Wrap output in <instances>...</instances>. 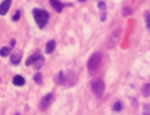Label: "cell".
<instances>
[{"instance_id": "6da1fadb", "label": "cell", "mask_w": 150, "mask_h": 115, "mask_svg": "<svg viewBox=\"0 0 150 115\" xmlns=\"http://www.w3.org/2000/svg\"><path fill=\"white\" fill-rule=\"evenodd\" d=\"M33 16H34V20L40 28H43L49 20V14L45 9H38V8L33 9Z\"/></svg>"}, {"instance_id": "7a4b0ae2", "label": "cell", "mask_w": 150, "mask_h": 115, "mask_svg": "<svg viewBox=\"0 0 150 115\" xmlns=\"http://www.w3.org/2000/svg\"><path fill=\"white\" fill-rule=\"evenodd\" d=\"M101 61H102V54L101 53H95L89 58L87 66H88V70L90 72V74H95L97 72V69L101 65Z\"/></svg>"}, {"instance_id": "3957f363", "label": "cell", "mask_w": 150, "mask_h": 115, "mask_svg": "<svg viewBox=\"0 0 150 115\" xmlns=\"http://www.w3.org/2000/svg\"><path fill=\"white\" fill-rule=\"evenodd\" d=\"M91 89H93V93L94 95L97 97V99H101L102 95H103V92H104V82L101 80V79H95L91 81Z\"/></svg>"}, {"instance_id": "277c9868", "label": "cell", "mask_w": 150, "mask_h": 115, "mask_svg": "<svg viewBox=\"0 0 150 115\" xmlns=\"http://www.w3.org/2000/svg\"><path fill=\"white\" fill-rule=\"evenodd\" d=\"M52 101H53V94H47L43 99H42V101H41V104H40V108L42 109V110H46L49 106H50V103H52Z\"/></svg>"}, {"instance_id": "5b68a950", "label": "cell", "mask_w": 150, "mask_h": 115, "mask_svg": "<svg viewBox=\"0 0 150 115\" xmlns=\"http://www.w3.org/2000/svg\"><path fill=\"white\" fill-rule=\"evenodd\" d=\"M11 4H12V0H4L2 1V4L0 5V14L1 15H5L8 12Z\"/></svg>"}, {"instance_id": "8992f818", "label": "cell", "mask_w": 150, "mask_h": 115, "mask_svg": "<svg viewBox=\"0 0 150 115\" xmlns=\"http://www.w3.org/2000/svg\"><path fill=\"white\" fill-rule=\"evenodd\" d=\"M98 9H100V13H101V21H104L107 19V8H105V4L100 1L98 5H97Z\"/></svg>"}, {"instance_id": "52a82bcc", "label": "cell", "mask_w": 150, "mask_h": 115, "mask_svg": "<svg viewBox=\"0 0 150 115\" xmlns=\"http://www.w3.org/2000/svg\"><path fill=\"white\" fill-rule=\"evenodd\" d=\"M21 58H22V54L20 52H16V53H13L11 55V62L13 65H18L20 61H21Z\"/></svg>"}, {"instance_id": "ba28073f", "label": "cell", "mask_w": 150, "mask_h": 115, "mask_svg": "<svg viewBox=\"0 0 150 115\" xmlns=\"http://www.w3.org/2000/svg\"><path fill=\"white\" fill-rule=\"evenodd\" d=\"M49 4H50V6H52L56 12H61L62 8H63V5H62L59 0H49Z\"/></svg>"}, {"instance_id": "9c48e42d", "label": "cell", "mask_w": 150, "mask_h": 115, "mask_svg": "<svg viewBox=\"0 0 150 115\" xmlns=\"http://www.w3.org/2000/svg\"><path fill=\"white\" fill-rule=\"evenodd\" d=\"M41 55H40V52H36V53H34L32 56H29L27 60H26V66H30V65H33L39 58H40Z\"/></svg>"}, {"instance_id": "30bf717a", "label": "cell", "mask_w": 150, "mask_h": 115, "mask_svg": "<svg viewBox=\"0 0 150 115\" xmlns=\"http://www.w3.org/2000/svg\"><path fill=\"white\" fill-rule=\"evenodd\" d=\"M55 81L59 83V84H66V81H67V79H66V76H64V74L62 73V72H60L56 76H55Z\"/></svg>"}, {"instance_id": "8fae6325", "label": "cell", "mask_w": 150, "mask_h": 115, "mask_svg": "<svg viewBox=\"0 0 150 115\" xmlns=\"http://www.w3.org/2000/svg\"><path fill=\"white\" fill-rule=\"evenodd\" d=\"M13 83L15 86H23L25 84V79L21 75H15L13 77Z\"/></svg>"}, {"instance_id": "7c38bea8", "label": "cell", "mask_w": 150, "mask_h": 115, "mask_svg": "<svg viewBox=\"0 0 150 115\" xmlns=\"http://www.w3.org/2000/svg\"><path fill=\"white\" fill-rule=\"evenodd\" d=\"M54 49H55V41H54V40L48 41L47 45H46V52H47L48 54H50V53H53Z\"/></svg>"}, {"instance_id": "4fadbf2b", "label": "cell", "mask_w": 150, "mask_h": 115, "mask_svg": "<svg viewBox=\"0 0 150 115\" xmlns=\"http://www.w3.org/2000/svg\"><path fill=\"white\" fill-rule=\"evenodd\" d=\"M142 94L144 97H149L150 96V83H145L142 87Z\"/></svg>"}, {"instance_id": "5bb4252c", "label": "cell", "mask_w": 150, "mask_h": 115, "mask_svg": "<svg viewBox=\"0 0 150 115\" xmlns=\"http://www.w3.org/2000/svg\"><path fill=\"white\" fill-rule=\"evenodd\" d=\"M43 62H45V60H43V58L42 56H40L34 63H33V66H34V68L35 69H40L41 67H42V65H43Z\"/></svg>"}, {"instance_id": "9a60e30c", "label": "cell", "mask_w": 150, "mask_h": 115, "mask_svg": "<svg viewBox=\"0 0 150 115\" xmlns=\"http://www.w3.org/2000/svg\"><path fill=\"white\" fill-rule=\"evenodd\" d=\"M9 53H11V48L9 47H2L0 49V55L1 56H7Z\"/></svg>"}, {"instance_id": "2e32d148", "label": "cell", "mask_w": 150, "mask_h": 115, "mask_svg": "<svg viewBox=\"0 0 150 115\" xmlns=\"http://www.w3.org/2000/svg\"><path fill=\"white\" fill-rule=\"evenodd\" d=\"M112 109H114L115 111H121V110H122V103H121L120 101L115 102V104L112 106Z\"/></svg>"}, {"instance_id": "e0dca14e", "label": "cell", "mask_w": 150, "mask_h": 115, "mask_svg": "<svg viewBox=\"0 0 150 115\" xmlns=\"http://www.w3.org/2000/svg\"><path fill=\"white\" fill-rule=\"evenodd\" d=\"M34 81H35L36 83H41V82H42V75H41V73H36V74L34 75Z\"/></svg>"}, {"instance_id": "ac0fdd59", "label": "cell", "mask_w": 150, "mask_h": 115, "mask_svg": "<svg viewBox=\"0 0 150 115\" xmlns=\"http://www.w3.org/2000/svg\"><path fill=\"white\" fill-rule=\"evenodd\" d=\"M129 14H131V9L129 7H124V9H123V16H128Z\"/></svg>"}, {"instance_id": "d6986e66", "label": "cell", "mask_w": 150, "mask_h": 115, "mask_svg": "<svg viewBox=\"0 0 150 115\" xmlns=\"http://www.w3.org/2000/svg\"><path fill=\"white\" fill-rule=\"evenodd\" d=\"M143 114H145V115L150 114V104H145V106H144V108H143Z\"/></svg>"}, {"instance_id": "ffe728a7", "label": "cell", "mask_w": 150, "mask_h": 115, "mask_svg": "<svg viewBox=\"0 0 150 115\" xmlns=\"http://www.w3.org/2000/svg\"><path fill=\"white\" fill-rule=\"evenodd\" d=\"M19 18H20V11H16L15 14L12 16V20L13 21H16V20H19Z\"/></svg>"}, {"instance_id": "44dd1931", "label": "cell", "mask_w": 150, "mask_h": 115, "mask_svg": "<svg viewBox=\"0 0 150 115\" xmlns=\"http://www.w3.org/2000/svg\"><path fill=\"white\" fill-rule=\"evenodd\" d=\"M145 23H146V27L150 28V15H148V16L145 18Z\"/></svg>"}, {"instance_id": "7402d4cb", "label": "cell", "mask_w": 150, "mask_h": 115, "mask_svg": "<svg viewBox=\"0 0 150 115\" xmlns=\"http://www.w3.org/2000/svg\"><path fill=\"white\" fill-rule=\"evenodd\" d=\"M11 45L14 46V45H15V40H12V41H11Z\"/></svg>"}, {"instance_id": "603a6c76", "label": "cell", "mask_w": 150, "mask_h": 115, "mask_svg": "<svg viewBox=\"0 0 150 115\" xmlns=\"http://www.w3.org/2000/svg\"><path fill=\"white\" fill-rule=\"evenodd\" d=\"M80 1H86V0H80Z\"/></svg>"}]
</instances>
